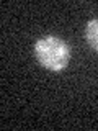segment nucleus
I'll list each match as a JSON object with an SVG mask.
<instances>
[{"instance_id":"nucleus-1","label":"nucleus","mask_w":98,"mask_h":131,"mask_svg":"<svg viewBox=\"0 0 98 131\" xmlns=\"http://www.w3.org/2000/svg\"><path fill=\"white\" fill-rule=\"evenodd\" d=\"M34 56L43 67L59 72L67 67L70 61V48L60 38L47 35L34 43Z\"/></svg>"},{"instance_id":"nucleus-2","label":"nucleus","mask_w":98,"mask_h":131,"mask_svg":"<svg viewBox=\"0 0 98 131\" xmlns=\"http://www.w3.org/2000/svg\"><path fill=\"white\" fill-rule=\"evenodd\" d=\"M85 39H87L88 46L98 52V18L90 20L85 26Z\"/></svg>"}]
</instances>
